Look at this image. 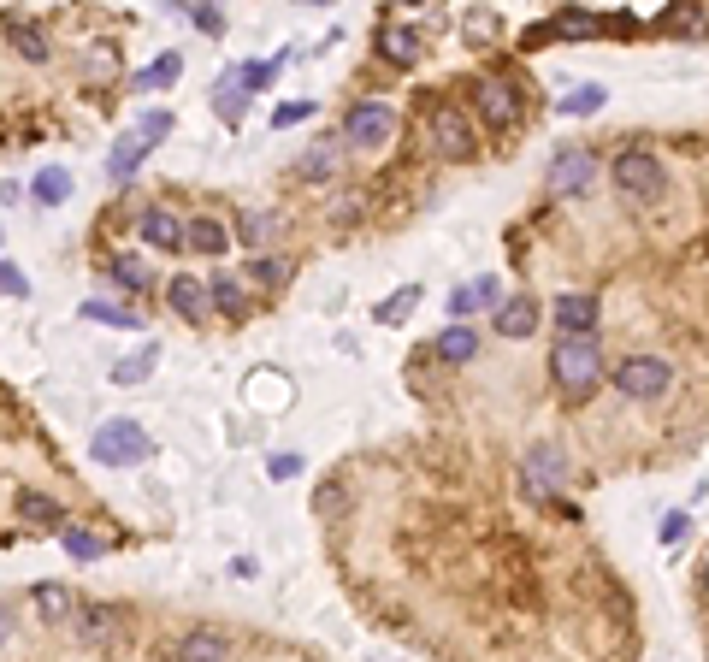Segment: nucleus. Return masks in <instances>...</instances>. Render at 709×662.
Wrapping results in <instances>:
<instances>
[{
    "label": "nucleus",
    "mask_w": 709,
    "mask_h": 662,
    "mask_svg": "<svg viewBox=\"0 0 709 662\" xmlns=\"http://www.w3.org/2000/svg\"><path fill=\"white\" fill-rule=\"evenodd\" d=\"M148 367H154V349H142V355L119 361V367H113V385H142V379H148Z\"/></svg>",
    "instance_id": "37"
},
{
    "label": "nucleus",
    "mask_w": 709,
    "mask_h": 662,
    "mask_svg": "<svg viewBox=\"0 0 709 662\" xmlns=\"http://www.w3.org/2000/svg\"><path fill=\"white\" fill-rule=\"evenodd\" d=\"M12 48H18V54H30V60H48V42H42V30H36V24H12Z\"/></svg>",
    "instance_id": "39"
},
{
    "label": "nucleus",
    "mask_w": 709,
    "mask_h": 662,
    "mask_svg": "<svg viewBox=\"0 0 709 662\" xmlns=\"http://www.w3.org/2000/svg\"><path fill=\"white\" fill-rule=\"evenodd\" d=\"M473 308H497V278H473L467 290H455L450 296V314L461 320V314H473Z\"/></svg>",
    "instance_id": "23"
},
{
    "label": "nucleus",
    "mask_w": 709,
    "mask_h": 662,
    "mask_svg": "<svg viewBox=\"0 0 709 662\" xmlns=\"http://www.w3.org/2000/svg\"><path fill=\"white\" fill-rule=\"evenodd\" d=\"M83 320H101V326H119V331L142 326V314H136V308H119V302H83Z\"/></svg>",
    "instance_id": "29"
},
{
    "label": "nucleus",
    "mask_w": 709,
    "mask_h": 662,
    "mask_svg": "<svg viewBox=\"0 0 709 662\" xmlns=\"http://www.w3.org/2000/svg\"><path fill=\"white\" fill-rule=\"evenodd\" d=\"M473 355H479V337H473L467 326H444V337H438V361H444V367H467Z\"/></svg>",
    "instance_id": "20"
},
{
    "label": "nucleus",
    "mask_w": 709,
    "mask_h": 662,
    "mask_svg": "<svg viewBox=\"0 0 709 662\" xmlns=\"http://www.w3.org/2000/svg\"><path fill=\"white\" fill-rule=\"evenodd\" d=\"M343 136L361 142V148H385L390 136H396V113H390L385 101H355L349 119H343Z\"/></svg>",
    "instance_id": "9"
},
{
    "label": "nucleus",
    "mask_w": 709,
    "mask_h": 662,
    "mask_svg": "<svg viewBox=\"0 0 709 662\" xmlns=\"http://www.w3.org/2000/svg\"><path fill=\"white\" fill-rule=\"evenodd\" d=\"M272 231H278V213H243V219H237V237H243L249 249H260Z\"/></svg>",
    "instance_id": "33"
},
{
    "label": "nucleus",
    "mask_w": 709,
    "mask_h": 662,
    "mask_svg": "<svg viewBox=\"0 0 709 662\" xmlns=\"http://www.w3.org/2000/svg\"><path fill=\"white\" fill-rule=\"evenodd\" d=\"M30 190H36V201H42V207H60V201L71 196V172L48 166V172H36V184H30Z\"/></svg>",
    "instance_id": "30"
},
{
    "label": "nucleus",
    "mask_w": 709,
    "mask_h": 662,
    "mask_svg": "<svg viewBox=\"0 0 709 662\" xmlns=\"http://www.w3.org/2000/svg\"><path fill=\"white\" fill-rule=\"evenodd\" d=\"M461 36H467V42H473V48H485V42H491V36H497V18H491V12H485V6H473V12H467V18H461Z\"/></svg>",
    "instance_id": "35"
},
{
    "label": "nucleus",
    "mask_w": 709,
    "mask_h": 662,
    "mask_svg": "<svg viewBox=\"0 0 709 662\" xmlns=\"http://www.w3.org/2000/svg\"><path fill=\"white\" fill-rule=\"evenodd\" d=\"M302 119H314V101H290V107H278L272 113V125L284 131V125H302Z\"/></svg>",
    "instance_id": "40"
},
{
    "label": "nucleus",
    "mask_w": 709,
    "mask_h": 662,
    "mask_svg": "<svg viewBox=\"0 0 709 662\" xmlns=\"http://www.w3.org/2000/svg\"><path fill=\"white\" fill-rule=\"evenodd\" d=\"M396 6H420V0H396Z\"/></svg>",
    "instance_id": "49"
},
{
    "label": "nucleus",
    "mask_w": 709,
    "mask_h": 662,
    "mask_svg": "<svg viewBox=\"0 0 709 662\" xmlns=\"http://www.w3.org/2000/svg\"><path fill=\"white\" fill-rule=\"evenodd\" d=\"M225 651H231V645H225V633H207V627L184 633V645H178V657H184V662H219Z\"/></svg>",
    "instance_id": "22"
},
{
    "label": "nucleus",
    "mask_w": 709,
    "mask_h": 662,
    "mask_svg": "<svg viewBox=\"0 0 709 662\" xmlns=\"http://www.w3.org/2000/svg\"><path fill=\"white\" fill-rule=\"evenodd\" d=\"M0 296H30V278H24L18 266H6V261H0Z\"/></svg>",
    "instance_id": "41"
},
{
    "label": "nucleus",
    "mask_w": 709,
    "mask_h": 662,
    "mask_svg": "<svg viewBox=\"0 0 709 662\" xmlns=\"http://www.w3.org/2000/svg\"><path fill=\"white\" fill-rule=\"evenodd\" d=\"M207 296H213V308H219L225 320H243V290H237V278H231V272H213Z\"/></svg>",
    "instance_id": "25"
},
{
    "label": "nucleus",
    "mask_w": 709,
    "mask_h": 662,
    "mask_svg": "<svg viewBox=\"0 0 709 662\" xmlns=\"http://www.w3.org/2000/svg\"><path fill=\"white\" fill-rule=\"evenodd\" d=\"M426 136H432V154H444V160H473V125H467V113L450 107V101L426 113Z\"/></svg>",
    "instance_id": "6"
},
{
    "label": "nucleus",
    "mask_w": 709,
    "mask_h": 662,
    "mask_svg": "<svg viewBox=\"0 0 709 662\" xmlns=\"http://www.w3.org/2000/svg\"><path fill=\"white\" fill-rule=\"evenodd\" d=\"M184 249H195V255H213V261H219V255L231 249V231H225L213 213H201V219H190V225H184Z\"/></svg>",
    "instance_id": "16"
},
{
    "label": "nucleus",
    "mask_w": 709,
    "mask_h": 662,
    "mask_svg": "<svg viewBox=\"0 0 709 662\" xmlns=\"http://www.w3.org/2000/svg\"><path fill=\"white\" fill-rule=\"evenodd\" d=\"M520 485H526L532 503H556V497H562V456H556V450H532V456L520 462Z\"/></svg>",
    "instance_id": "10"
},
{
    "label": "nucleus",
    "mask_w": 709,
    "mask_h": 662,
    "mask_svg": "<svg viewBox=\"0 0 709 662\" xmlns=\"http://www.w3.org/2000/svg\"><path fill=\"white\" fill-rule=\"evenodd\" d=\"M136 231H142L148 249H184V219L172 207H142L136 213Z\"/></svg>",
    "instance_id": "12"
},
{
    "label": "nucleus",
    "mask_w": 709,
    "mask_h": 662,
    "mask_svg": "<svg viewBox=\"0 0 709 662\" xmlns=\"http://www.w3.org/2000/svg\"><path fill=\"white\" fill-rule=\"evenodd\" d=\"M178 71H184V60H178V54H160L148 71H136V83H130V89H172V83H178Z\"/></svg>",
    "instance_id": "28"
},
{
    "label": "nucleus",
    "mask_w": 709,
    "mask_h": 662,
    "mask_svg": "<svg viewBox=\"0 0 709 662\" xmlns=\"http://www.w3.org/2000/svg\"><path fill=\"white\" fill-rule=\"evenodd\" d=\"M30 603L42 609V621H65V615H71V592H65L60 580H42V586L30 592Z\"/></svg>",
    "instance_id": "26"
},
{
    "label": "nucleus",
    "mask_w": 709,
    "mask_h": 662,
    "mask_svg": "<svg viewBox=\"0 0 709 662\" xmlns=\"http://www.w3.org/2000/svg\"><path fill=\"white\" fill-rule=\"evenodd\" d=\"M60 544H65V556H77V562H95V556L107 550L95 532H83V527H60Z\"/></svg>",
    "instance_id": "31"
},
{
    "label": "nucleus",
    "mask_w": 709,
    "mask_h": 662,
    "mask_svg": "<svg viewBox=\"0 0 709 662\" xmlns=\"http://www.w3.org/2000/svg\"><path fill=\"white\" fill-rule=\"evenodd\" d=\"M680 532H686V515H668V521H662V538H668V544H674Z\"/></svg>",
    "instance_id": "45"
},
{
    "label": "nucleus",
    "mask_w": 709,
    "mask_h": 662,
    "mask_svg": "<svg viewBox=\"0 0 709 662\" xmlns=\"http://www.w3.org/2000/svg\"><path fill=\"white\" fill-rule=\"evenodd\" d=\"M414 302H420V284H402L396 296H385V302L373 308V320H379V326H402V320L414 314Z\"/></svg>",
    "instance_id": "24"
},
{
    "label": "nucleus",
    "mask_w": 709,
    "mask_h": 662,
    "mask_svg": "<svg viewBox=\"0 0 709 662\" xmlns=\"http://www.w3.org/2000/svg\"><path fill=\"white\" fill-rule=\"evenodd\" d=\"M302 6H331V0H302Z\"/></svg>",
    "instance_id": "48"
},
{
    "label": "nucleus",
    "mask_w": 709,
    "mask_h": 662,
    "mask_svg": "<svg viewBox=\"0 0 709 662\" xmlns=\"http://www.w3.org/2000/svg\"><path fill=\"white\" fill-rule=\"evenodd\" d=\"M591 178H597V154L591 148H556L550 154V172H544L550 196H580V190H591Z\"/></svg>",
    "instance_id": "8"
},
{
    "label": "nucleus",
    "mask_w": 709,
    "mask_h": 662,
    "mask_svg": "<svg viewBox=\"0 0 709 662\" xmlns=\"http://www.w3.org/2000/svg\"><path fill=\"white\" fill-rule=\"evenodd\" d=\"M609 178H615L621 196H633V201H656L662 184H668V172H662V160L650 148H621L615 166H609Z\"/></svg>",
    "instance_id": "4"
},
{
    "label": "nucleus",
    "mask_w": 709,
    "mask_h": 662,
    "mask_svg": "<svg viewBox=\"0 0 709 662\" xmlns=\"http://www.w3.org/2000/svg\"><path fill=\"white\" fill-rule=\"evenodd\" d=\"M343 172V142H320L314 154H302V178L308 184H331Z\"/></svg>",
    "instance_id": "19"
},
{
    "label": "nucleus",
    "mask_w": 709,
    "mask_h": 662,
    "mask_svg": "<svg viewBox=\"0 0 709 662\" xmlns=\"http://www.w3.org/2000/svg\"><path fill=\"white\" fill-rule=\"evenodd\" d=\"M166 302H172L190 326H207V320H213V296L201 290V278H172V284H166Z\"/></svg>",
    "instance_id": "15"
},
{
    "label": "nucleus",
    "mask_w": 709,
    "mask_h": 662,
    "mask_svg": "<svg viewBox=\"0 0 709 662\" xmlns=\"http://www.w3.org/2000/svg\"><path fill=\"white\" fill-rule=\"evenodd\" d=\"M160 136H172V113H160V107H154V113H142V119H136L119 142H113V154H107V178H113V184H130V178H136V166L148 160V148H154Z\"/></svg>",
    "instance_id": "2"
},
{
    "label": "nucleus",
    "mask_w": 709,
    "mask_h": 662,
    "mask_svg": "<svg viewBox=\"0 0 709 662\" xmlns=\"http://www.w3.org/2000/svg\"><path fill=\"white\" fill-rule=\"evenodd\" d=\"M255 284H266V290H278V284H290V261L284 255H260L255 249V272H249Z\"/></svg>",
    "instance_id": "32"
},
{
    "label": "nucleus",
    "mask_w": 709,
    "mask_h": 662,
    "mask_svg": "<svg viewBox=\"0 0 709 662\" xmlns=\"http://www.w3.org/2000/svg\"><path fill=\"white\" fill-rule=\"evenodd\" d=\"M556 326L562 331H591L597 326V296H580V290H568V296H556Z\"/></svg>",
    "instance_id": "17"
},
{
    "label": "nucleus",
    "mask_w": 709,
    "mask_h": 662,
    "mask_svg": "<svg viewBox=\"0 0 709 662\" xmlns=\"http://www.w3.org/2000/svg\"><path fill=\"white\" fill-rule=\"evenodd\" d=\"M113 284H125V290H148V266L136 261V255H119V261H113Z\"/></svg>",
    "instance_id": "38"
},
{
    "label": "nucleus",
    "mask_w": 709,
    "mask_h": 662,
    "mask_svg": "<svg viewBox=\"0 0 709 662\" xmlns=\"http://www.w3.org/2000/svg\"><path fill=\"white\" fill-rule=\"evenodd\" d=\"M550 379H556V391L562 397H591L597 385H603V349H597V337L591 331H562L556 337V349H550Z\"/></svg>",
    "instance_id": "1"
},
{
    "label": "nucleus",
    "mask_w": 709,
    "mask_h": 662,
    "mask_svg": "<svg viewBox=\"0 0 709 662\" xmlns=\"http://www.w3.org/2000/svg\"><path fill=\"white\" fill-rule=\"evenodd\" d=\"M6 639H12V609L0 603V645H6Z\"/></svg>",
    "instance_id": "46"
},
{
    "label": "nucleus",
    "mask_w": 709,
    "mask_h": 662,
    "mask_svg": "<svg viewBox=\"0 0 709 662\" xmlns=\"http://www.w3.org/2000/svg\"><path fill=\"white\" fill-rule=\"evenodd\" d=\"M379 48H385L390 66H414V60H420V36H414V30H385Z\"/></svg>",
    "instance_id": "27"
},
{
    "label": "nucleus",
    "mask_w": 709,
    "mask_h": 662,
    "mask_svg": "<svg viewBox=\"0 0 709 662\" xmlns=\"http://www.w3.org/2000/svg\"><path fill=\"white\" fill-rule=\"evenodd\" d=\"M195 24H201V30H213V36H219V30H225V18H219V12H213V6H201V12H195Z\"/></svg>",
    "instance_id": "44"
},
{
    "label": "nucleus",
    "mask_w": 709,
    "mask_h": 662,
    "mask_svg": "<svg viewBox=\"0 0 709 662\" xmlns=\"http://www.w3.org/2000/svg\"><path fill=\"white\" fill-rule=\"evenodd\" d=\"M597 36V18L580 12V6H568V12H556L550 24H538L532 36H526V48H544V42H591Z\"/></svg>",
    "instance_id": "11"
},
{
    "label": "nucleus",
    "mask_w": 709,
    "mask_h": 662,
    "mask_svg": "<svg viewBox=\"0 0 709 662\" xmlns=\"http://www.w3.org/2000/svg\"><path fill=\"white\" fill-rule=\"evenodd\" d=\"M662 30H686V36H692V30H704V12H698L692 0H674V6L662 12Z\"/></svg>",
    "instance_id": "34"
},
{
    "label": "nucleus",
    "mask_w": 709,
    "mask_h": 662,
    "mask_svg": "<svg viewBox=\"0 0 709 662\" xmlns=\"http://www.w3.org/2000/svg\"><path fill=\"white\" fill-rule=\"evenodd\" d=\"M603 101H609V89H597V83H591V89H574V95L562 101V113H568V119H585V113H597Z\"/></svg>",
    "instance_id": "36"
},
{
    "label": "nucleus",
    "mask_w": 709,
    "mask_h": 662,
    "mask_svg": "<svg viewBox=\"0 0 709 662\" xmlns=\"http://www.w3.org/2000/svg\"><path fill=\"white\" fill-rule=\"evenodd\" d=\"M698 586H704V597H709V562H704V580H698Z\"/></svg>",
    "instance_id": "47"
},
{
    "label": "nucleus",
    "mask_w": 709,
    "mask_h": 662,
    "mask_svg": "<svg viewBox=\"0 0 709 662\" xmlns=\"http://www.w3.org/2000/svg\"><path fill=\"white\" fill-rule=\"evenodd\" d=\"M249 77H243V66H231L219 83H213V113L225 119V125H243V107H249Z\"/></svg>",
    "instance_id": "14"
},
{
    "label": "nucleus",
    "mask_w": 709,
    "mask_h": 662,
    "mask_svg": "<svg viewBox=\"0 0 709 662\" xmlns=\"http://www.w3.org/2000/svg\"><path fill=\"white\" fill-rule=\"evenodd\" d=\"M266 473H272V479H296V473H302V462H296V456H272V462H266Z\"/></svg>",
    "instance_id": "43"
},
{
    "label": "nucleus",
    "mask_w": 709,
    "mask_h": 662,
    "mask_svg": "<svg viewBox=\"0 0 709 662\" xmlns=\"http://www.w3.org/2000/svg\"><path fill=\"white\" fill-rule=\"evenodd\" d=\"M243 77H249V89H272V77H278V60H266V66H243Z\"/></svg>",
    "instance_id": "42"
},
{
    "label": "nucleus",
    "mask_w": 709,
    "mask_h": 662,
    "mask_svg": "<svg viewBox=\"0 0 709 662\" xmlns=\"http://www.w3.org/2000/svg\"><path fill=\"white\" fill-rule=\"evenodd\" d=\"M497 331H503V337H532V331H538V302H532V296H509V302L497 308Z\"/></svg>",
    "instance_id": "18"
},
{
    "label": "nucleus",
    "mask_w": 709,
    "mask_h": 662,
    "mask_svg": "<svg viewBox=\"0 0 709 662\" xmlns=\"http://www.w3.org/2000/svg\"><path fill=\"white\" fill-rule=\"evenodd\" d=\"M473 107H479L485 131H497V136L520 125V95H515V83H503V77H479L473 83Z\"/></svg>",
    "instance_id": "7"
},
{
    "label": "nucleus",
    "mask_w": 709,
    "mask_h": 662,
    "mask_svg": "<svg viewBox=\"0 0 709 662\" xmlns=\"http://www.w3.org/2000/svg\"><path fill=\"white\" fill-rule=\"evenodd\" d=\"M18 515H24L30 527H48V532H60V521H65V509L54 497H42V491H24V497H18Z\"/></svg>",
    "instance_id": "21"
},
{
    "label": "nucleus",
    "mask_w": 709,
    "mask_h": 662,
    "mask_svg": "<svg viewBox=\"0 0 709 662\" xmlns=\"http://www.w3.org/2000/svg\"><path fill=\"white\" fill-rule=\"evenodd\" d=\"M615 385H621V397L650 402V397H662V391L674 385V367H668L662 355H633V361L615 367Z\"/></svg>",
    "instance_id": "5"
},
{
    "label": "nucleus",
    "mask_w": 709,
    "mask_h": 662,
    "mask_svg": "<svg viewBox=\"0 0 709 662\" xmlns=\"http://www.w3.org/2000/svg\"><path fill=\"white\" fill-rule=\"evenodd\" d=\"M77 645H89V651L119 645V609H113V603H89V609L77 615Z\"/></svg>",
    "instance_id": "13"
},
{
    "label": "nucleus",
    "mask_w": 709,
    "mask_h": 662,
    "mask_svg": "<svg viewBox=\"0 0 709 662\" xmlns=\"http://www.w3.org/2000/svg\"><path fill=\"white\" fill-rule=\"evenodd\" d=\"M89 456L101 467H142L154 456V438H148L136 420H107V426L89 438Z\"/></svg>",
    "instance_id": "3"
}]
</instances>
